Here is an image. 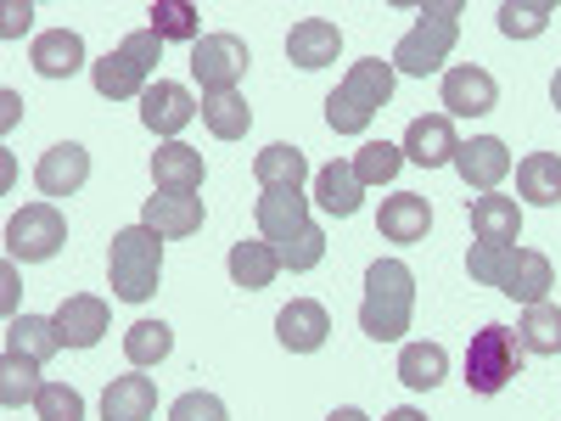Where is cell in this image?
<instances>
[{"instance_id": "b9f144b4", "label": "cell", "mask_w": 561, "mask_h": 421, "mask_svg": "<svg viewBox=\"0 0 561 421\" xmlns=\"http://www.w3.org/2000/svg\"><path fill=\"white\" fill-rule=\"evenodd\" d=\"M28 18H34V7H28V0H12V7H7V23H0V34H23L28 29Z\"/></svg>"}, {"instance_id": "ffe728a7", "label": "cell", "mask_w": 561, "mask_h": 421, "mask_svg": "<svg viewBox=\"0 0 561 421\" xmlns=\"http://www.w3.org/2000/svg\"><path fill=\"white\" fill-rule=\"evenodd\" d=\"M28 62L39 79H73L84 68V39L73 29H45L34 45H28Z\"/></svg>"}, {"instance_id": "60d3db41", "label": "cell", "mask_w": 561, "mask_h": 421, "mask_svg": "<svg viewBox=\"0 0 561 421\" xmlns=\"http://www.w3.org/2000/svg\"><path fill=\"white\" fill-rule=\"evenodd\" d=\"M0 304H7V320L18 315V259H7V270H0Z\"/></svg>"}, {"instance_id": "e0dca14e", "label": "cell", "mask_w": 561, "mask_h": 421, "mask_svg": "<svg viewBox=\"0 0 561 421\" xmlns=\"http://www.w3.org/2000/svg\"><path fill=\"white\" fill-rule=\"evenodd\" d=\"M51 320H57L62 349H96V343L107 338V304H102V298H90V293L62 298V309H57Z\"/></svg>"}, {"instance_id": "d6a6232c", "label": "cell", "mask_w": 561, "mask_h": 421, "mask_svg": "<svg viewBox=\"0 0 561 421\" xmlns=\"http://www.w3.org/2000/svg\"><path fill=\"white\" fill-rule=\"evenodd\" d=\"M147 18H152L147 29H152L158 39H192V45L203 39V12L192 7V0H152Z\"/></svg>"}, {"instance_id": "5bb4252c", "label": "cell", "mask_w": 561, "mask_h": 421, "mask_svg": "<svg viewBox=\"0 0 561 421\" xmlns=\"http://www.w3.org/2000/svg\"><path fill=\"white\" fill-rule=\"evenodd\" d=\"M140 225H152L158 237H197L203 230V197L197 192H152L140 208Z\"/></svg>"}, {"instance_id": "9c48e42d", "label": "cell", "mask_w": 561, "mask_h": 421, "mask_svg": "<svg viewBox=\"0 0 561 421\" xmlns=\"http://www.w3.org/2000/svg\"><path fill=\"white\" fill-rule=\"evenodd\" d=\"M248 39L242 34H203L192 45V73L203 84V96L214 90H242V73H248Z\"/></svg>"}, {"instance_id": "ac0fdd59", "label": "cell", "mask_w": 561, "mask_h": 421, "mask_svg": "<svg viewBox=\"0 0 561 421\" xmlns=\"http://www.w3.org/2000/svg\"><path fill=\"white\" fill-rule=\"evenodd\" d=\"M84 180H90V152L79 147V140L51 147V152L39 158V169H34V185H39L45 197H73Z\"/></svg>"}, {"instance_id": "6da1fadb", "label": "cell", "mask_w": 561, "mask_h": 421, "mask_svg": "<svg viewBox=\"0 0 561 421\" xmlns=\"http://www.w3.org/2000/svg\"><path fill=\"white\" fill-rule=\"evenodd\" d=\"M466 270H472L478 287H494L505 298L517 304H545V293L556 287V270L545 253L534 248H489V242H472V253H466Z\"/></svg>"}, {"instance_id": "5b68a950", "label": "cell", "mask_w": 561, "mask_h": 421, "mask_svg": "<svg viewBox=\"0 0 561 421\" xmlns=\"http://www.w3.org/2000/svg\"><path fill=\"white\" fill-rule=\"evenodd\" d=\"M163 62V39L152 29H135L124 34L118 52H107L102 62H90V79H96V96L102 102H135V96H147V84H152V68Z\"/></svg>"}, {"instance_id": "8d00e7d4", "label": "cell", "mask_w": 561, "mask_h": 421, "mask_svg": "<svg viewBox=\"0 0 561 421\" xmlns=\"http://www.w3.org/2000/svg\"><path fill=\"white\" fill-rule=\"evenodd\" d=\"M523 349L528 354H561V309L556 304H534L528 315H523Z\"/></svg>"}, {"instance_id": "8992f818", "label": "cell", "mask_w": 561, "mask_h": 421, "mask_svg": "<svg viewBox=\"0 0 561 421\" xmlns=\"http://www.w3.org/2000/svg\"><path fill=\"white\" fill-rule=\"evenodd\" d=\"M455 39H460V0H438V7H421L415 29L393 45V73H415V79H427L449 62L455 52Z\"/></svg>"}, {"instance_id": "52a82bcc", "label": "cell", "mask_w": 561, "mask_h": 421, "mask_svg": "<svg viewBox=\"0 0 561 421\" xmlns=\"http://www.w3.org/2000/svg\"><path fill=\"white\" fill-rule=\"evenodd\" d=\"M523 332H511V326H483V332L472 338V349H466V388L472 394H500L523 377Z\"/></svg>"}, {"instance_id": "f1b7e54d", "label": "cell", "mask_w": 561, "mask_h": 421, "mask_svg": "<svg viewBox=\"0 0 561 421\" xmlns=\"http://www.w3.org/2000/svg\"><path fill=\"white\" fill-rule=\"evenodd\" d=\"M444 371H449V354H444L438 343H404V349H399V383L415 388V394L438 388Z\"/></svg>"}, {"instance_id": "f546056e", "label": "cell", "mask_w": 561, "mask_h": 421, "mask_svg": "<svg viewBox=\"0 0 561 421\" xmlns=\"http://www.w3.org/2000/svg\"><path fill=\"white\" fill-rule=\"evenodd\" d=\"M253 180L264 185V192H275V185H304L309 180V158L298 147H287V140H275V147H264L253 158Z\"/></svg>"}, {"instance_id": "ee69618b", "label": "cell", "mask_w": 561, "mask_h": 421, "mask_svg": "<svg viewBox=\"0 0 561 421\" xmlns=\"http://www.w3.org/2000/svg\"><path fill=\"white\" fill-rule=\"evenodd\" d=\"M0 107H7V113H0V124L12 129V124H18V96H12V90H7V96H0Z\"/></svg>"}, {"instance_id": "d590c367", "label": "cell", "mask_w": 561, "mask_h": 421, "mask_svg": "<svg viewBox=\"0 0 561 421\" xmlns=\"http://www.w3.org/2000/svg\"><path fill=\"white\" fill-rule=\"evenodd\" d=\"M348 163H354L359 185H388V180L404 169V152L393 147V140H365V147H359Z\"/></svg>"}, {"instance_id": "7402d4cb", "label": "cell", "mask_w": 561, "mask_h": 421, "mask_svg": "<svg viewBox=\"0 0 561 421\" xmlns=\"http://www.w3.org/2000/svg\"><path fill=\"white\" fill-rule=\"evenodd\" d=\"M377 230H382L388 242H399V248L427 242V230H433V208H427V197H415V192L388 197V203H382V214H377Z\"/></svg>"}, {"instance_id": "d4e9b609", "label": "cell", "mask_w": 561, "mask_h": 421, "mask_svg": "<svg viewBox=\"0 0 561 421\" xmlns=\"http://www.w3.org/2000/svg\"><path fill=\"white\" fill-rule=\"evenodd\" d=\"M517 192L534 208H556L561 203V158L556 152H528L517 163Z\"/></svg>"}, {"instance_id": "30bf717a", "label": "cell", "mask_w": 561, "mask_h": 421, "mask_svg": "<svg viewBox=\"0 0 561 421\" xmlns=\"http://www.w3.org/2000/svg\"><path fill=\"white\" fill-rule=\"evenodd\" d=\"M253 219H259V237L270 248H287L293 237H304V230H309V197H304V185H275V192H264L259 208H253Z\"/></svg>"}, {"instance_id": "3957f363", "label": "cell", "mask_w": 561, "mask_h": 421, "mask_svg": "<svg viewBox=\"0 0 561 421\" xmlns=\"http://www.w3.org/2000/svg\"><path fill=\"white\" fill-rule=\"evenodd\" d=\"M393 79H399V73H393V62H382V57L354 62V68L343 73V84L325 96V124H332L337 135H365L370 118L393 102Z\"/></svg>"}, {"instance_id": "4316f807", "label": "cell", "mask_w": 561, "mask_h": 421, "mask_svg": "<svg viewBox=\"0 0 561 421\" xmlns=\"http://www.w3.org/2000/svg\"><path fill=\"white\" fill-rule=\"evenodd\" d=\"M359 174H354V163H325L320 174H314V203L325 208V214H337V219H348V214H359Z\"/></svg>"}, {"instance_id": "2e32d148", "label": "cell", "mask_w": 561, "mask_h": 421, "mask_svg": "<svg viewBox=\"0 0 561 421\" xmlns=\"http://www.w3.org/2000/svg\"><path fill=\"white\" fill-rule=\"evenodd\" d=\"M455 169H460L466 185H478V192H494V185L511 174V152H505V140H500V135H472V140H460Z\"/></svg>"}, {"instance_id": "d6986e66", "label": "cell", "mask_w": 561, "mask_h": 421, "mask_svg": "<svg viewBox=\"0 0 561 421\" xmlns=\"http://www.w3.org/2000/svg\"><path fill=\"white\" fill-rule=\"evenodd\" d=\"M472 237L489 242V248H517V237H523V208H517V197H500V192L472 197Z\"/></svg>"}, {"instance_id": "8fae6325", "label": "cell", "mask_w": 561, "mask_h": 421, "mask_svg": "<svg viewBox=\"0 0 561 421\" xmlns=\"http://www.w3.org/2000/svg\"><path fill=\"white\" fill-rule=\"evenodd\" d=\"M500 107V84L489 68H449L444 73V118H483Z\"/></svg>"}, {"instance_id": "44dd1931", "label": "cell", "mask_w": 561, "mask_h": 421, "mask_svg": "<svg viewBox=\"0 0 561 421\" xmlns=\"http://www.w3.org/2000/svg\"><path fill=\"white\" fill-rule=\"evenodd\" d=\"M337 45H343V29L337 23H325V18H304V23H293V34H287V57H293V68H325V62H337Z\"/></svg>"}, {"instance_id": "f6af8a7d", "label": "cell", "mask_w": 561, "mask_h": 421, "mask_svg": "<svg viewBox=\"0 0 561 421\" xmlns=\"http://www.w3.org/2000/svg\"><path fill=\"white\" fill-rule=\"evenodd\" d=\"M325 421H370V416H365V410H354V405H343V410H332Z\"/></svg>"}, {"instance_id": "9a60e30c", "label": "cell", "mask_w": 561, "mask_h": 421, "mask_svg": "<svg viewBox=\"0 0 561 421\" xmlns=\"http://www.w3.org/2000/svg\"><path fill=\"white\" fill-rule=\"evenodd\" d=\"M399 152H404L410 163H421V169L455 163V152H460L455 124H449L444 113H433V118H410V129H404V140H399Z\"/></svg>"}, {"instance_id": "836d02e7", "label": "cell", "mask_w": 561, "mask_h": 421, "mask_svg": "<svg viewBox=\"0 0 561 421\" xmlns=\"http://www.w3.org/2000/svg\"><path fill=\"white\" fill-rule=\"evenodd\" d=\"M169 349H174V332H169L163 320H135L129 332H124V354H129V365H163Z\"/></svg>"}, {"instance_id": "1f68e13d", "label": "cell", "mask_w": 561, "mask_h": 421, "mask_svg": "<svg viewBox=\"0 0 561 421\" xmlns=\"http://www.w3.org/2000/svg\"><path fill=\"white\" fill-rule=\"evenodd\" d=\"M39 360H28V354H7L0 360V405L7 410H23V405H34L39 399Z\"/></svg>"}, {"instance_id": "ab89813d", "label": "cell", "mask_w": 561, "mask_h": 421, "mask_svg": "<svg viewBox=\"0 0 561 421\" xmlns=\"http://www.w3.org/2000/svg\"><path fill=\"white\" fill-rule=\"evenodd\" d=\"M169 421H230V410H225V399H214V394H180V399L169 405Z\"/></svg>"}, {"instance_id": "bcb514c9", "label": "cell", "mask_w": 561, "mask_h": 421, "mask_svg": "<svg viewBox=\"0 0 561 421\" xmlns=\"http://www.w3.org/2000/svg\"><path fill=\"white\" fill-rule=\"evenodd\" d=\"M550 102L561 107V68H556V79H550Z\"/></svg>"}, {"instance_id": "7bdbcfd3", "label": "cell", "mask_w": 561, "mask_h": 421, "mask_svg": "<svg viewBox=\"0 0 561 421\" xmlns=\"http://www.w3.org/2000/svg\"><path fill=\"white\" fill-rule=\"evenodd\" d=\"M382 421H427V416H421V410H415V405H399V410H388V416H382Z\"/></svg>"}, {"instance_id": "cb8c5ba5", "label": "cell", "mask_w": 561, "mask_h": 421, "mask_svg": "<svg viewBox=\"0 0 561 421\" xmlns=\"http://www.w3.org/2000/svg\"><path fill=\"white\" fill-rule=\"evenodd\" d=\"M158 388L152 377H113L102 394V421H152Z\"/></svg>"}, {"instance_id": "7c38bea8", "label": "cell", "mask_w": 561, "mask_h": 421, "mask_svg": "<svg viewBox=\"0 0 561 421\" xmlns=\"http://www.w3.org/2000/svg\"><path fill=\"white\" fill-rule=\"evenodd\" d=\"M197 113H203V102L185 84H169V79L147 84V96H140V124H147L152 135H163V140H174Z\"/></svg>"}, {"instance_id": "7a4b0ae2", "label": "cell", "mask_w": 561, "mask_h": 421, "mask_svg": "<svg viewBox=\"0 0 561 421\" xmlns=\"http://www.w3.org/2000/svg\"><path fill=\"white\" fill-rule=\"evenodd\" d=\"M415 315V275L399 259H377L365 270V298H359V332L377 343H399Z\"/></svg>"}, {"instance_id": "74e56055", "label": "cell", "mask_w": 561, "mask_h": 421, "mask_svg": "<svg viewBox=\"0 0 561 421\" xmlns=\"http://www.w3.org/2000/svg\"><path fill=\"white\" fill-rule=\"evenodd\" d=\"M34 416L39 421H84V399L68 383H45L39 399H34Z\"/></svg>"}, {"instance_id": "e575fe53", "label": "cell", "mask_w": 561, "mask_h": 421, "mask_svg": "<svg viewBox=\"0 0 561 421\" xmlns=\"http://www.w3.org/2000/svg\"><path fill=\"white\" fill-rule=\"evenodd\" d=\"M550 18H556V0H505L500 7V34L534 39V34L550 29Z\"/></svg>"}, {"instance_id": "ba28073f", "label": "cell", "mask_w": 561, "mask_h": 421, "mask_svg": "<svg viewBox=\"0 0 561 421\" xmlns=\"http://www.w3.org/2000/svg\"><path fill=\"white\" fill-rule=\"evenodd\" d=\"M62 242H68V219L57 214V203H28L7 219V259H18V264L57 259Z\"/></svg>"}, {"instance_id": "4dcf8cb0", "label": "cell", "mask_w": 561, "mask_h": 421, "mask_svg": "<svg viewBox=\"0 0 561 421\" xmlns=\"http://www.w3.org/2000/svg\"><path fill=\"white\" fill-rule=\"evenodd\" d=\"M203 124L219 140H242L248 124H253V107H248L242 90H214V96H203Z\"/></svg>"}, {"instance_id": "484cf974", "label": "cell", "mask_w": 561, "mask_h": 421, "mask_svg": "<svg viewBox=\"0 0 561 421\" xmlns=\"http://www.w3.org/2000/svg\"><path fill=\"white\" fill-rule=\"evenodd\" d=\"M230 281H237V287H248V293H264L270 287V281L280 275V253L259 237V242H237V248H230Z\"/></svg>"}, {"instance_id": "603a6c76", "label": "cell", "mask_w": 561, "mask_h": 421, "mask_svg": "<svg viewBox=\"0 0 561 421\" xmlns=\"http://www.w3.org/2000/svg\"><path fill=\"white\" fill-rule=\"evenodd\" d=\"M152 180H158V192H197L203 185V152L185 147V140H163L152 152Z\"/></svg>"}, {"instance_id": "277c9868", "label": "cell", "mask_w": 561, "mask_h": 421, "mask_svg": "<svg viewBox=\"0 0 561 421\" xmlns=\"http://www.w3.org/2000/svg\"><path fill=\"white\" fill-rule=\"evenodd\" d=\"M107 275L124 304H147L163 281V237L152 225H124L107 253Z\"/></svg>"}, {"instance_id": "f35d334b", "label": "cell", "mask_w": 561, "mask_h": 421, "mask_svg": "<svg viewBox=\"0 0 561 421\" xmlns=\"http://www.w3.org/2000/svg\"><path fill=\"white\" fill-rule=\"evenodd\" d=\"M275 253H280V270L304 275V270H314V264L325 259V230H320V225H309L304 237H293L287 248H275Z\"/></svg>"}, {"instance_id": "4fadbf2b", "label": "cell", "mask_w": 561, "mask_h": 421, "mask_svg": "<svg viewBox=\"0 0 561 421\" xmlns=\"http://www.w3.org/2000/svg\"><path fill=\"white\" fill-rule=\"evenodd\" d=\"M275 338L293 354H314V349H325V338H332V315H325V304H314V298H293L275 315Z\"/></svg>"}, {"instance_id": "83f0119b", "label": "cell", "mask_w": 561, "mask_h": 421, "mask_svg": "<svg viewBox=\"0 0 561 421\" xmlns=\"http://www.w3.org/2000/svg\"><path fill=\"white\" fill-rule=\"evenodd\" d=\"M62 349L57 338V320H45V315H12L7 320V354H28V360H51Z\"/></svg>"}]
</instances>
